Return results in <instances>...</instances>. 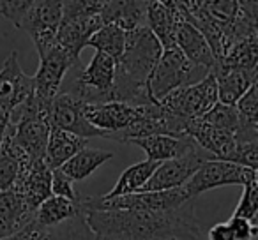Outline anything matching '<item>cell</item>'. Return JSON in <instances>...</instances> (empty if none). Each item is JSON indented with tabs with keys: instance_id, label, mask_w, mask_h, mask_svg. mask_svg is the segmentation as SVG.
<instances>
[{
	"instance_id": "cell-12",
	"label": "cell",
	"mask_w": 258,
	"mask_h": 240,
	"mask_svg": "<svg viewBox=\"0 0 258 240\" xmlns=\"http://www.w3.org/2000/svg\"><path fill=\"white\" fill-rule=\"evenodd\" d=\"M82 101H76L75 97L68 94H57L50 103V124L51 127L68 131V133L80 136L83 140L89 138H104L101 131L94 129L83 117Z\"/></svg>"
},
{
	"instance_id": "cell-26",
	"label": "cell",
	"mask_w": 258,
	"mask_h": 240,
	"mask_svg": "<svg viewBox=\"0 0 258 240\" xmlns=\"http://www.w3.org/2000/svg\"><path fill=\"white\" fill-rule=\"evenodd\" d=\"M258 64V36L237 43L228 50L219 64V67L225 69H256Z\"/></svg>"
},
{
	"instance_id": "cell-32",
	"label": "cell",
	"mask_w": 258,
	"mask_h": 240,
	"mask_svg": "<svg viewBox=\"0 0 258 240\" xmlns=\"http://www.w3.org/2000/svg\"><path fill=\"white\" fill-rule=\"evenodd\" d=\"M30 4H32V0H0V15L8 18L18 29Z\"/></svg>"
},
{
	"instance_id": "cell-21",
	"label": "cell",
	"mask_w": 258,
	"mask_h": 240,
	"mask_svg": "<svg viewBox=\"0 0 258 240\" xmlns=\"http://www.w3.org/2000/svg\"><path fill=\"white\" fill-rule=\"evenodd\" d=\"M87 147V140L68 131L51 127L50 136H48L46 154H44V165L53 172L58 170L64 163H68L75 154H78L82 148Z\"/></svg>"
},
{
	"instance_id": "cell-31",
	"label": "cell",
	"mask_w": 258,
	"mask_h": 240,
	"mask_svg": "<svg viewBox=\"0 0 258 240\" xmlns=\"http://www.w3.org/2000/svg\"><path fill=\"white\" fill-rule=\"evenodd\" d=\"M204 6L214 20L221 23H228L235 16L239 0H204Z\"/></svg>"
},
{
	"instance_id": "cell-30",
	"label": "cell",
	"mask_w": 258,
	"mask_h": 240,
	"mask_svg": "<svg viewBox=\"0 0 258 240\" xmlns=\"http://www.w3.org/2000/svg\"><path fill=\"white\" fill-rule=\"evenodd\" d=\"M258 87L253 85L239 101L235 103V110L239 113V120L246 126H258Z\"/></svg>"
},
{
	"instance_id": "cell-38",
	"label": "cell",
	"mask_w": 258,
	"mask_h": 240,
	"mask_svg": "<svg viewBox=\"0 0 258 240\" xmlns=\"http://www.w3.org/2000/svg\"><path fill=\"white\" fill-rule=\"evenodd\" d=\"M8 122H9V115L0 113V148L4 143V136H6V129H8Z\"/></svg>"
},
{
	"instance_id": "cell-7",
	"label": "cell",
	"mask_w": 258,
	"mask_h": 240,
	"mask_svg": "<svg viewBox=\"0 0 258 240\" xmlns=\"http://www.w3.org/2000/svg\"><path fill=\"white\" fill-rule=\"evenodd\" d=\"M62 20V2L57 0H36L23 16L18 29L25 30L36 44L37 53L44 55L57 39V30Z\"/></svg>"
},
{
	"instance_id": "cell-33",
	"label": "cell",
	"mask_w": 258,
	"mask_h": 240,
	"mask_svg": "<svg viewBox=\"0 0 258 240\" xmlns=\"http://www.w3.org/2000/svg\"><path fill=\"white\" fill-rule=\"evenodd\" d=\"M51 196L66 198L69 201L80 200L75 187H73V180L69 177H66L60 170H53L51 172Z\"/></svg>"
},
{
	"instance_id": "cell-18",
	"label": "cell",
	"mask_w": 258,
	"mask_h": 240,
	"mask_svg": "<svg viewBox=\"0 0 258 240\" xmlns=\"http://www.w3.org/2000/svg\"><path fill=\"white\" fill-rule=\"evenodd\" d=\"M36 212H32L23 198L9 187L0 193V238L11 236L34 222Z\"/></svg>"
},
{
	"instance_id": "cell-15",
	"label": "cell",
	"mask_w": 258,
	"mask_h": 240,
	"mask_svg": "<svg viewBox=\"0 0 258 240\" xmlns=\"http://www.w3.org/2000/svg\"><path fill=\"white\" fill-rule=\"evenodd\" d=\"M182 22V15L179 11L177 0H152L147 6L145 27L154 34L163 51L177 48V29Z\"/></svg>"
},
{
	"instance_id": "cell-35",
	"label": "cell",
	"mask_w": 258,
	"mask_h": 240,
	"mask_svg": "<svg viewBox=\"0 0 258 240\" xmlns=\"http://www.w3.org/2000/svg\"><path fill=\"white\" fill-rule=\"evenodd\" d=\"M0 240H55V233L53 228L48 229L39 226L36 221L30 222L29 226H25L23 229H20L18 233L11 236H6V238H0Z\"/></svg>"
},
{
	"instance_id": "cell-17",
	"label": "cell",
	"mask_w": 258,
	"mask_h": 240,
	"mask_svg": "<svg viewBox=\"0 0 258 240\" xmlns=\"http://www.w3.org/2000/svg\"><path fill=\"white\" fill-rule=\"evenodd\" d=\"M129 143L138 145L142 150H145L149 161L165 163L172 159H179L184 155L195 154L202 150L191 138H172V136H147L140 140H133Z\"/></svg>"
},
{
	"instance_id": "cell-1",
	"label": "cell",
	"mask_w": 258,
	"mask_h": 240,
	"mask_svg": "<svg viewBox=\"0 0 258 240\" xmlns=\"http://www.w3.org/2000/svg\"><path fill=\"white\" fill-rule=\"evenodd\" d=\"M97 240H198L195 198L166 212L83 210Z\"/></svg>"
},
{
	"instance_id": "cell-36",
	"label": "cell",
	"mask_w": 258,
	"mask_h": 240,
	"mask_svg": "<svg viewBox=\"0 0 258 240\" xmlns=\"http://www.w3.org/2000/svg\"><path fill=\"white\" fill-rule=\"evenodd\" d=\"M226 224L230 226L235 240H253L258 233V228L254 222H249L242 217H230L226 221Z\"/></svg>"
},
{
	"instance_id": "cell-22",
	"label": "cell",
	"mask_w": 258,
	"mask_h": 240,
	"mask_svg": "<svg viewBox=\"0 0 258 240\" xmlns=\"http://www.w3.org/2000/svg\"><path fill=\"white\" fill-rule=\"evenodd\" d=\"M159 166V163L154 161H142L137 165L129 166L122 172L120 179L117 180L113 187L108 191L106 194H103L101 198H117V196H127V194H137L142 193L144 186L149 182V179L152 177V173L156 172V168Z\"/></svg>"
},
{
	"instance_id": "cell-6",
	"label": "cell",
	"mask_w": 258,
	"mask_h": 240,
	"mask_svg": "<svg viewBox=\"0 0 258 240\" xmlns=\"http://www.w3.org/2000/svg\"><path fill=\"white\" fill-rule=\"evenodd\" d=\"M256 180V172L244 166L233 165L228 161H219V159H211L205 161L200 168L197 170L189 182L184 186L187 196L197 200L198 194L205 191L216 189L223 186H247L249 182Z\"/></svg>"
},
{
	"instance_id": "cell-34",
	"label": "cell",
	"mask_w": 258,
	"mask_h": 240,
	"mask_svg": "<svg viewBox=\"0 0 258 240\" xmlns=\"http://www.w3.org/2000/svg\"><path fill=\"white\" fill-rule=\"evenodd\" d=\"M18 161H15L11 155L0 150V193L8 191L15 184L16 177H18Z\"/></svg>"
},
{
	"instance_id": "cell-27",
	"label": "cell",
	"mask_w": 258,
	"mask_h": 240,
	"mask_svg": "<svg viewBox=\"0 0 258 240\" xmlns=\"http://www.w3.org/2000/svg\"><path fill=\"white\" fill-rule=\"evenodd\" d=\"M200 120L216 127V129L226 131V133L237 134V131H239V113H237L235 106H226V104L216 103L214 108L207 115H204Z\"/></svg>"
},
{
	"instance_id": "cell-23",
	"label": "cell",
	"mask_w": 258,
	"mask_h": 240,
	"mask_svg": "<svg viewBox=\"0 0 258 240\" xmlns=\"http://www.w3.org/2000/svg\"><path fill=\"white\" fill-rule=\"evenodd\" d=\"M113 159V154L108 150H101V148H82L78 154H75L68 163L60 166V172L66 177L76 182V180H83L87 177H90L101 165H104L106 161Z\"/></svg>"
},
{
	"instance_id": "cell-24",
	"label": "cell",
	"mask_w": 258,
	"mask_h": 240,
	"mask_svg": "<svg viewBox=\"0 0 258 240\" xmlns=\"http://www.w3.org/2000/svg\"><path fill=\"white\" fill-rule=\"evenodd\" d=\"M82 212V205L78 201H69L66 198H58V196H50L46 201L39 205V208L36 210V219L37 222L43 228H57L62 222L69 221L75 215H78Z\"/></svg>"
},
{
	"instance_id": "cell-8",
	"label": "cell",
	"mask_w": 258,
	"mask_h": 240,
	"mask_svg": "<svg viewBox=\"0 0 258 240\" xmlns=\"http://www.w3.org/2000/svg\"><path fill=\"white\" fill-rule=\"evenodd\" d=\"M211 154H207L205 150H198L195 154L184 155V157L159 163L149 182L144 186L142 193H156V191H170L184 187L189 182L191 177L197 173V170L205 161H211Z\"/></svg>"
},
{
	"instance_id": "cell-20",
	"label": "cell",
	"mask_w": 258,
	"mask_h": 240,
	"mask_svg": "<svg viewBox=\"0 0 258 240\" xmlns=\"http://www.w3.org/2000/svg\"><path fill=\"white\" fill-rule=\"evenodd\" d=\"M175 44L180 50V53L189 62H193L195 65H200V67L207 69L209 72H212V69L216 67V60L212 57V51L209 48L207 41L184 18L179 23V29H177Z\"/></svg>"
},
{
	"instance_id": "cell-10",
	"label": "cell",
	"mask_w": 258,
	"mask_h": 240,
	"mask_svg": "<svg viewBox=\"0 0 258 240\" xmlns=\"http://www.w3.org/2000/svg\"><path fill=\"white\" fill-rule=\"evenodd\" d=\"M34 94V78L23 72L18 62V53L13 51L0 69V113L9 115Z\"/></svg>"
},
{
	"instance_id": "cell-2",
	"label": "cell",
	"mask_w": 258,
	"mask_h": 240,
	"mask_svg": "<svg viewBox=\"0 0 258 240\" xmlns=\"http://www.w3.org/2000/svg\"><path fill=\"white\" fill-rule=\"evenodd\" d=\"M163 53L161 44L145 25L125 36V48L115 67L111 101L144 106L154 101L149 94V76Z\"/></svg>"
},
{
	"instance_id": "cell-4",
	"label": "cell",
	"mask_w": 258,
	"mask_h": 240,
	"mask_svg": "<svg viewBox=\"0 0 258 240\" xmlns=\"http://www.w3.org/2000/svg\"><path fill=\"white\" fill-rule=\"evenodd\" d=\"M191 200L186 189L156 191V193H137L117 198H80L82 210H133V212H166L179 208Z\"/></svg>"
},
{
	"instance_id": "cell-11",
	"label": "cell",
	"mask_w": 258,
	"mask_h": 240,
	"mask_svg": "<svg viewBox=\"0 0 258 240\" xmlns=\"http://www.w3.org/2000/svg\"><path fill=\"white\" fill-rule=\"evenodd\" d=\"M83 117L94 129L101 131L104 138L115 140L122 131L127 129L135 118L140 117V111H138V106L110 101V103L101 104H85Z\"/></svg>"
},
{
	"instance_id": "cell-16",
	"label": "cell",
	"mask_w": 258,
	"mask_h": 240,
	"mask_svg": "<svg viewBox=\"0 0 258 240\" xmlns=\"http://www.w3.org/2000/svg\"><path fill=\"white\" fill-rule=\"evenodd\" d=\"M218 87V103L235 106V103L256 85L258 69H225L216 65L212 69Z\"/></svg>"
},
{
	"instance_id": "cell-13",
	"label": "cell",
	"mask_w": 258,
	"mask_h": 240,
	"mask_svg": "<svg viewBox=\"0 0 258 240\" xmlns=\"http://www.w3.org/2000/svg\"><path fill=\"white\" fill-rule=\"evenodd\" d=\"M103 25L104 23L101 20V15L87 18V16H73L62 13L55 44L62 48L73 60H80V53L87 46L92 34L97 32Z\"/></svg>"
},
{
	"instance_id": "cell-29",
	"label": "cell",
	"mask_w": 258,
	"mask_h": 240,
	"mask_svg": "<svg viewBox=\"0 0 258 240\" xmlns=\"http://www.w3.org/2000/svg\"><path fill=\"white\" fill-rule=\"evenodd\" d=\"M258 212V182L253 180L247 186H244V193L240 201L237 203L232 217H242L249 222H254Z\"/></svg>"
},
{
	"instance_id": "cell-14",
	"label": "cell",
	"mask_w": 258,
	"mask_h": 240,
	"mask_svg": "<svg viewBox=\"0 0 258 240\" xmlns=\"http://www.w3.org/2000/svg\"><path fill=\"white\" fill-rule=\"evenodd\" d=\"M23 198L32 212L51 196V170L44 163H29L20 166L18 177L11 186Z\"/></svg>"
},
{
	"instance_id": "cell-5",
	"label": "cell",
	"mask_w": 258,
	"mask_h": 240,
	"mask_svg": "<svg viewBox=\"0 0 258 240\" xmlns=\"http://www.w3.org/2000/svg\"><path fill=\"white\" fill-rule=\"evenodd\" d=\"M159 103L165 110L177 117L198 120L204 115H207L218 103V87H216L214 74L211 72L195 85L173 90Z\"/></svg>"
},
{
	"instance_id": "cell-28",
	"label": "cell",
	"mask_w": 258,
	"mask_h": 240,
	"mask_svg": "<svg viewBox=\"0 0 258 240\" xmlns=\"http://www.w3.org/2000/svg\"><path fill=\"white\" fill-rule=\"evenodd\" d=\"M53 233L55 240H97V236L94 235V231L87 224L83 210L73 219L53 228Z\"/></svg>"
},
{
	"instance_id": "cell-19",
	"label": "cell",
	"mask_w": 258,
	"mask_h": 240,
	"mask_svg": "<svg viewBox=\"0 0 258 240\" xmlns=\"http://www.w3.org/2000/svg\"><path fill=\"white\" fill-rule=\"evenodd\" d=\"M149 2L144 0H110L104 2V8L101 11L103 23H113L120 27L124 32L138 29L145 25V16H147Z\"/></svg>"
},
{
	"instance_id": "cell-9",
	"label": "cell",
	"mask_w": 258,
	"mask_h": 240,
	"mask_svg": "<svg viewBox=\"0 0 258 240\" xmlns=\"http://www.w3.org/2000/svg\"><path fill=\"white\" fill-rule=\"evenodd\" d=\"M76 64H80V60H73L57 44H53L46 53L41 55L39 69L32 76L37 99H41L43 103H51L53 97L60 92V85L66 74Z\"/></svg>"
},
{
	"instance_id": "cell-37",
	"label": "cell",
	"mask_w": 258,
	"mask_h": 240,
	"mask_svg": "<svg viewBox=\"0 0 258 240\" xmlns=\"http://www.w3.org/2000/svg\"><path fill=\"white\" fill-rule=\"evenodd\" d=\"M209 240H235L230 226L226 222H218L209 229Z\"/></svg>"
},
{
	"instance_id": "cell-3",
	"label": "cell",
	"mask_w": 258,
	"mask_h": 240,
	"mask_svg": "<svg viewBox=\"0 0 258 240\" xmlns=\"http://www.w3.org/2000/svg\"><path fill=\"white\" fill-rule=\"evenodd\" d=\"M207 74H211L207 69L189 62L180 53L179 48H172V50L163 51L159 60L156 62L149 76V94L152 99L159 103L173 90L195 85L202 82Z\"/></svg>"
},
{
	"instance_id": "cell-25",
	"label": "cell",
	"mask_w": 258,
	"mask_h": 240,
	"mask_svg": "<svg viewBox=\"0 0 258 240\" xmlns=\"http://www.w3.org/2000/svg\"><path fill=\"white\" fill-rule=\"evenodd\" d=\"M125 36H127V32H124L120 27L113 25V23H106V25L101 27L97 32L92 34V37L89 39L87 46L108 55V57H111L117 62L118 58L122 57V53H124Z\"/></svg>"
}]
</instances>
